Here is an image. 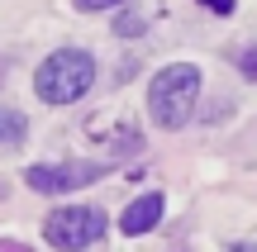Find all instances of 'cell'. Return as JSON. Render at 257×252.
<instances>
[{"label": "cell", "mask_w": 257, "mask_h": 252, "mask_svg": "<svg viewBox=\"0 0 257 252\" xmlns=\"http://www.w3.org/2000/svg\"><path fill=\"white\" fill-rule=\"evenodd\" d=\"M200 105V67L195 62H172L153 76L148 86V119L157 129H186Z\"/></svg>", "instance_id": "cell-1"}, {"label": "cell", "mask_w": 257, "mask_h": 252, "mask_svg": "<svg viewBox=\"0 0 257 252\" xmlns=\"http://www.w3.org/2000/svg\"><path fill=\"white\" fill-rule=\"evenodd\" d=\"M95 86V57L86 48H57L34 67V95L43 105H76Z\"/></svg>", "instance_id": "cell-2"}, {"label": "cell", "mask_w": 257, "mask_h": 252, "mask_svg": "<svg viewBox=\"0 0 257 252\" xmlns=\"http://www.w3.org/2000/svg\"><path fill=\"white\" fill-rule=\"evenodd\" d=\"M43 238L57 252H81V247H91V243L105 238V214L95 205H62V209L48 214Z\"/></svg>", "instance_id": "cell-3"}, {"label": "cell", "mask_w": 257, "mask_h": 252, "mask_svg": "<svg viewBox=\"0 0 257 252\" xmlns=\"http://www.w3.org/2000/svg\"><path fill=\"white\" fill-rule=\"evenodd\" d=\"M105 171H110V162H38V167L24 171V181L38 195H72V190L91 186L95 176H105Z\"/></svg>", "instance_id": "cell-4"}, {"label": "cell", "mask_w": 257, "mask_h": 252, "mask_svg": "<svg viewBox=\"0 0 257 252\" xmlns=\"http://www.w3.org/2000/svg\"><path fill=\"white\" fill-rule=\"evenodd\" d=\"M162 209H167V200L157 195V190H148V195H138V200H128V205H124L119 228H124L128 238H143V233H153V228H157Z\"/></svg>", "instance_id": "cell-5"}, {"label": "cell", "mask_w": 257, "mask_h": 252, "mask_svg": "<svg viewBox=\"0 0 257 252\" xmlns=\"http://www.w3.org/2000/svg\"><path fill=\"white\" fill-rule=\"evenodd\" d=\"M29 133V119L19 110H10V105H0V148H15V143H24Z\"/></svg>", "instance_id": "cell-6"}, {"label": "cell", "mask_w": 257, "mask_h": 252, "mask_svg": "<svg viewBox=\"0 0 257 252\" xmlns=\"http://www.w3.org/2000/svg\"><path fill=\"white\" fill-rule=\"evenodd\" d=\"M114 34H119V38H138V34H143V19H138V15H119V19H114Z\"/></svg>", "instance_id": "cell-7"}, {"label": "cell", "mask_w": 257, "mask_h": 252, "mask_svg": "<svg viewBox=\"0 0 257 252\" xmlns=\"http://www.w3.org/2000/svg\"><path fill=\"white\" fill-rule=\"evenodd\" d=\"M124 5V0H76V10H86V15H95V10H114Z\"/></svg>", "instance_id": "cell-8"}, {"label": "cell", "mask_w": 257, "mask_h": 252, "mask_svg": "<svg viewBox=\"0 0 257 252\" xmlns=\"http://www.w3.org/2000/svg\"><path fill=\"white\" fill-rule=\"evenodd\" d=\"M238 67H243V72H248V76H252V81H257V48H248V57H243V62H238Z\"/></svg>", "instance_id": "cell-9"}, {"label": "cell", "mask_w": 257, "mask_h": 252, "mask_svg": "<svg viewBox=\"0 0 257 252\" xmlns=\"http://www.w3.org/2000/svg\"><path fill=\"white\" fill-rule=\"evenodd\" d=\"M200 5H210L214 15H229V10H233V0H200Z\"/></svg>", "instance_id": "cell-10"}, {"label": "cell", "mask_w": 257, "mask_h": 252, "mask_svg": "<svg viewBox=\"0 0 257 252\" xmlns=\"http://www.w3.org/2000/svg\"><path fill=\"white\" fill-rule=\"evenodd\" d=\"M0 252H29V247H19V243H0Z\"/></svg>", "instance_id": "cell-11"}, {"label": "cell", "mask_w": 257, "mask_h": 252, "mask_svg": "<svg viewBox=\"0 0 257 252\" xmlns=\"http://www.w3.org/2000/svg\"><path fill=\"white\" fill-rule=\"evenodd\" d=\"M229 252H257V243H248V247H229Z\"/></svg>", "instance_id": "cell-12"}]
</instances>
